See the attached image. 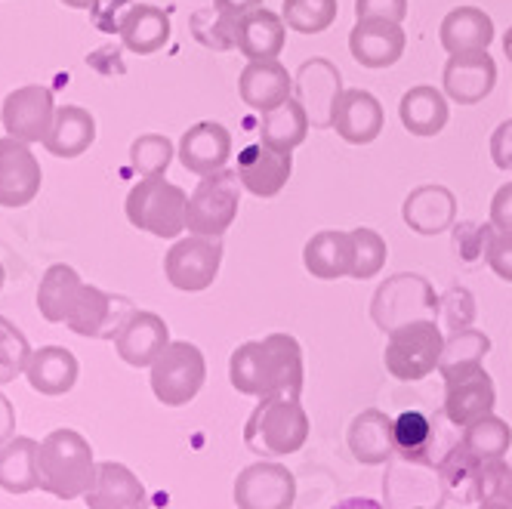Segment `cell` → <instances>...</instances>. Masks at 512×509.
<instances>
[{"label": "cell", "mask_w": 512, "mask_h": 509, "mask_svg": "<svg viewBox=\"0 0 512 509\" xmlns=\"http://www.w3.org/2000/svg\"><path fill=\"white\" fill-rule=\"evenodd\" d=\"M229 380L241 395H300L303 392V349L290 334L241 343L229 358Z\"/></svg>", "instance_id": "6da1fadb"}, {"label": "cell", "mask_w": 512, "mask_h": 509, "mask_svg": "<svg viewBox=\"0 0 512 509\" xmlns=\"http://www.w3.org/2000/svg\"><path fill=\"white\" fill-rule=\"evenodd\" d=\"M309 439V417L300 395H266L253 408L244 426V442L260 457L297 454Z\"/></svg>", "instance_id": "7a4b0ae2"}, {"label": "cell", "mask_w": 512, "mask_h": 509, "mask_svg": "<svg viewBox=\"0 0 512 509\" xmlns=\"http://www.w3.org/2000/svg\"><path fill=\"white\" fill-rule=\"evenodd\" d=\"M38 476H41V488H47L62 500H75L87 494L96 479L93 448L75 429L50 432L38 451Z\"/></svg>", "instance_id": "3957f363"}, {"label": "cell", "mask_w": 512, "mask_h": 509, "mask_svg": "<svg viewBox=\"0 0 512 509\" xmlns=\"http://www.w3.org/2000/svg\"><path fill=\"white\" fill-rule=\"evenodd\" d=\"M186 207L189 195L164 176H142L124 204L130 226L155 238H179L186 229Z\"/></svg>", "instance_id": "277c9868"}, {"label": "cell", "mask_w": 512, "mask_h": 509, "mask_svg": "<svg viewBox=\"0 0 512 509\" xmlns=\"http://www.w3.org/2000/svg\"><path fill=\"white\" fill-rule=\"evenodd\" d=\"M445 340L448 337L442 334V327H438L435 318H420V321L395 327V331H389L386 352H383L386 371L401 383H417L429 377L432 371H438Z\"/></svg>", "instance_id": "5b68a950"}, {"label": "cell", "mask_w": 512, "mask_h": 509, "mask_svg": "<svg viewBox=\"0 0 512 509\" xmlns=\"http://www.w3.org/2000/svg\"><path fill=\"white\" fill-rule=\"evenodd\" d=\"M241 207V179L238 170H219L213 176H201V183L189 195L186 229L192 235L223 238Z\"/></svg>", "instance_id": "8992f818"}, {"label": "cell", "mask_w": 512, "mask_h": 509, "mask_svg": "<svg viewBox=\"0 0 512 509\" xmlns=\"http://www.w3.org/2000/svg\"><path fill=\"white\" fill-rule=\"evenodd\" d=\"M512 469L503 460H479L463 445H457L442 463H438V479L448 497L460 503H485L500 500Z\"/></svg>", "instance_id": "52a82bcc"}, {"label": "cell", "mask_w": 512, "mask_h": 509, "mask_svg": "<svg viewBox=\"0 0 512 509\" xmlns=\"http://www.w3.org/2000/svg\"><path fill=\"white\" fill-rule=\"evenodd\" d=\"M207 380V361L195 343L176 340L155 358L152 365V392L161 405L182 408L201 392Z\"/></svg>", "instance_id": "ba28073f"}, {"label": "cell", "mask_w": 512, "mask_h": 509, "mask_svg": "<svg viewBox=\"0 0 512 509\" xmlns=\"http://www.w3.org/2000/svg\"><path fill=\"white\" fill-rule=\"evenodd\" d=\"M438 297L432 284L423 275H411V272H401L386 278L371 303V315L377 321L380 331H395L401 324H411L420 318H435L438 315Z\"/></svg>", "instance_id": "9c48e42d"}, {"label": "cell", "mask_w": 512, "mask_h": 509, "mask_svg": "<svg viewBox=\"0 0 512 509\" xmlns=\"http://www.w3.org/2000/svg\"><path fill=\"white\" fill-rule=\"evenodd\" d=\"M219 266H223V244H219V238L192 232L189 238H176L164 257V275L182 294H201V290H207L216 281Z\"/></svg>", "instance_id": "30bf717a"}, {"label": "cell", "mask_w": 512, "mask_h": 509, "mask_svg": "<svg viewBox=\"0 0 512 509\" xmlns=\"http://www.w3.org/2000/svg\"><path fill=\"white\" fill-rule=\"evenodd\" d=\"M297 500V479L275 460L253 463L238 472L235 503L238 509H290Z\"/></svg>", "instance_id": "8fae6325"}, {"label": "cell", "mask_w": 512, "mask_h": 509, "mask_svg": "<svg viewBox=\"0 0 512 509\" xmlns=\"http://www.w3.org/2000/svg\"><path fill=\"white\" fill-rule=\"evenodd\" d=\"M497 87V62L488 50L454 53L442 71V90L457 105H479Z\"/></svg>", "instance_id": "7c38bea8"}, {"label": "cell", "mask_w": 512, "mask_h": 509, "mask_svg": "<svg viewBox=\"0 0 512 509\" xmlns=\"http://www.w3.org/2000/svg\"><path fill=\"white\" fill-rule=\"evenodd\" d=\"M44 173L28 142L16 136L0 139V207H25L38 198Z\"/></svg>", "instance_id": "4fadbf2b"}, {"label": "cell", "mask_w": 512, "mask_h": 509, "mask_svg": "<svg viewBox=\"0 0 512 509\" xmlns=\"http://www.w3.org/2000/svg\"><path fill=\"white\" fill-rule=\"evenodd\" d=\"M53 115H56L53 93L41 84H28V87L13 90L4 99V112H0L4 127H7V136H16L28 145L47 139Z\"/></svg>", "instance_id": "5bb4252c"}, {"label": "cell", "mask_w": 512, "mask_h": 509, "mask_svg": "<svg viewBox=\"0 0 512 509\" xmlns=\"http://www.w3.org/2000/svg\"><path fill=\"white\" fill-rule=\"evenodd\" d=\"M294 173V152L272 149L266 142L247 145L238 155V179L241 189L253 198H278Z\"/></svg>", "instance_id": "9a60e30c"}, {"label": "cell", "mask_w": 512, "mask_h": 509, "mask_svg": "<svg viewBox=\"0 0 512 509\" xmlns=\"http://www.w3.org/2000/svg\"><path fill=\"white\" fill-rule=\"evenodd\" d=\"M294 96L303 102L312 127H331L337 99L343 96L340 68L331 59H309L297 68Z\"/></svg>", "instance_id": "2e32d148"}, {"label": "cell", "mask_w": 512, "mask_h": 509, "mask_svg": "<svg viewBox=\"0 0 512 509\" xmlns=\"http://www.w3.org/2000/svg\"><path fill=\"white\" fill-rule=\"evenodd\" d=\"M133 303L115 294H105V290L84 284L81 297L68 315V327L81 337H118V331L124 327V321L133 315Z\"/></svg>", "instance_id": "e0dca14e"}, {"label": "cell", "mask_w": 512, "mask_h": 509, "mask_svg": "<svg viewBox=\"0 0 512 509\" xmlns=\"http://www.w3.org/2000/svg\"><path fill=\"white\" fill-rule=\"evenodd\" d=\"M179 164L195 176H213L229 167L232 158V133L219 121H198L182 133L176 145Z\"/></svg>", "instance_id": "ac0fdd59"}, {"label": "cell", "mask_w": 512, "mask_h": 509, "mask_svg": "<svg viewBox=\"0 0 512 509\" xmlns=\"http://www.w3.org/2000/svg\"><path fill=\"white\" fill-rule=\"evenodd\" d=\"M494 405H497V389L482 365L445 380V414L454 426L466 429L469 423L494 414Z\"/></svg>", "instance_id": "d6986e66"}, {"label": "cell", "mask_w": 512, "mask_h": 509, "mask_svg": "<svg viewBox=\"0 0 512 509\" xmlns=\"http://www.w3.org/2000/svg\"><path fill=\"white\" fill-rule=\"evenodd\" d=\"M408 47V34L398 22H383V19H358L355 28L349 31V53L361 68H389Z\"/></svg>", "instance_id": "ffe728a7"}, {"label": "cell", "mask_w": 512, "mask_h": 509, "mask_svg": "<svg viewBox=\"0 0 512 509\" xmlns=\"http://www.w3.org/2000/svg\"><path fill=\"white\" fill-rule=\"evenodd\" d=\"M383 124H386V112L371 90H361V87L343 90L334 108V118H331V127L337 130L343 142L371 145L383 133Z\"/></svg>", "instance_id": "44dd1931"}, {"label": "cell", "mask_w": 512, "mask_h": 509, "mask_svg": "<svg viewBox=\"0 0 512 509\" xmlns=\"http://www.w3.org/2000/svg\"><path fill=\"white\" fill-rule=\"evenodd\" d=\"M238 96L253 112H272L294 96V75L278 59H253L238 75Z\"/></svg>", "instance_id": "7402d4cb"}, {"label": "cell", "mask_w": 512, "mask_h": 509, "mask_svg": "<svg viewBox=\"0 0 512 509\" xmlns=\"http://www.w3.org/2000/svg\"><path fill=\"white\" fill-rule=\"evenodd\" d=\"M401 220L405 226L423 238H432V235H442L448 229H454L457 223V198L451 189L445 186H417L405 204H401Z\"/></svg>", "instance_id": "603a6c76"}, {"label": "cell", "mask_w": 512, "mask_h": 509, "mask_svg": "<svg viewBox=\"0 0 512 509\" xmlns=\"http://www.w3.org/2000/svg\"><path fill=\"white\" fill-rule=\"evenodd\" d=\"M170 343V327L155 312H133L115 337L118 355L130 368H152Z\"/></svg>", "instance_id": "cb8c5ba5"}, {"label": "cell", "mask_w": 512, "mask_h": 509, "mask_svg": "<svg viewBox=\"0 0 512 509\" xmlns=\"http://www.w3.org/2000/svg\"><path fill=\"white\" fill-rule=\"evenodd\" d=\"M232 38H235V50L241 56H247V62L278 59L287 44V25L278 13H272L266 7H256L235 22Z\"/></svg>", "instance_id": "d4e9b609"}, {"label": "cell", "mask_w": 512, "mask_h": 509, "mask_svg": "<svg viewBox=\"0 0 512 509\" xmlns=\"http://www.w3.org/2000/svg\"><path fill=\"white\" fill-rule=\"evenodd\" d=\"M448 102L451 99L445 96V90H435L429 84L411 87L405 96H401V102H398L401 127H405L411 136H420V139L438 136L448 127V118H451Z\"/></svg>", "instance_id": "484cf974"}, {"label": "cell", "mask_w": 512, "mask_h": 509, "mask_svg": "<svg viewBox=\"0 0 512 509\" xmlns=\"http://www.w3.org/2000/svg\"><path fill=\"white\" fill-rule=\"evenodd\" d=\"M90 509H149V497L139 479L121 463H99L87 491Z\"/></svg>", "instance_id": "4316f807"}, {"label": "cell", "mask_w": 512, "mask_h": 509, "mask_svg": "<svg viewBox=\"0 0 512 509\" xmlns=\"http://www.w3.org/2000/svg\"><path fill=\"white\" fill-rule=\"evenodd\" d=\"M438 41L448 56L454 53H472V50H488L494 41V19L482 7H454L438 28Z\"/></svg>", "instance_id": "83f0119b"}, {"label": "cell", "mask_w": 512, "mask_h": 509, "mask_svg": "<svg viewBox=\"0 0 512 509\" xmlns=\"http://www.w3.org/2000/svg\"><path fill=\"white\" fill-rule=\"evenodd\" d=\"M346 439H349V451L358 463L380 466L395 451V420H389L377 408H368L349 423Z\"/></svg>", "instance_id": "f1b7e54d"}, {"label": "cell", "mask_w": 512, "mask_h": 509, "mask_svg": "<svg viewBox=\"0 0 512 509\" xmlns=\"http://www.w3.org/2000/svg\"><path fill=\"white\" fill-rule=\"evenodd\" d=\"M96 139V121L81 105L56 108L50 133L44 139V149L56 158H81Z\"/></svg>", "instance_id": "f546056e"}, {"label": "cell", "mask_w": 512, "mask_h": 509, "mask_svg": "<svg viewBox=\"0 0 512 509\" xmlns=\"http://www.w3.org/2000/svg\"><path fill=\"white\" fill-rule=\"evenodd\" d=\"M121 41L136 56H152L170 41V16L155 4H133L121 22Z\"/></svg>", "instance_id": "4dcf8cb0"}, {"label": "cell", "mask_w": 512, "mask_h": 509, "mask_svg": "<svg viewBox=\"0 0 512 509\" xmlns=\"http://www.w3.org/2000/svg\"><path fill=\"white\" fill-rule=\"evenodd\" d=\"M303 266L312 278L321 281L349 278V232L340 229L315 232L303 247Z\"/></svg>", "instance_id": "1f68e13d"}, {"label": "cell", "mask_w": 512, "mask_h": 509, "mask_svg": "<svg viewBox=\"0 0 512 509\" xmlns=\"http://www.w3.org/2000/svg\"><path fill=\"white\" fill-rule=\"evenodd\" d=\"M28 383L44 395H62L78 380V358L62 346H44L28 358Z\"/></svg>", "instance_id": "d6a6232c"}, {"label": "cell", "mask_w": 512, "mask_h": 509, "mask_svg": "<svg viewBox=\"0 0 512 509\" xmlns=\"http://www.w3.org/2000/svg\"><path fill=\"white\" fill-rule=\"evenodd\" d=\"M309 115L306 108L297 96H290L287 102H281L278 108L263 115L260 121V142L272 145V149H281V152H294L306 142L309 136Z\"/></svg>", "instance_id": "836d02e7"}, {"label": "cell", "mask_w": 512, "mask_h": 509, "mask_svg": "<svg viewBox=\"0 0 512 509\" xmlns=\"http://www.w3.org/2000/svg\"><path fill=\"white\" fill-rule=\"evenodd\" d=\"M84 290V281L81 275L65 266V263H56L47 269V275L41 278V287H38V309L47 321L53 324H65L71 309H75L78 297Z\"/></svg>", "instance_id": "e575fe53"}, {"label": "cell", "mask_w": 512, "mask_h": 509, "mask_svg": "<svg viewBox=\"0 0 512 509\" xmlns=\"http://www.w3.org/2000/svg\"><path fill=\"white\" fill-rule=\"evenodd\" d=\"M38 451L41 445L31 439H16L7 448H0V488H7L13 494L38 488L41 485Z\"/></svg>", "instance_id": "d590c367"}, {"label": "cell", "mask_w": 512, "mask_h": 509, "mask_svg": "<svg viewBox=\"0 0 512 509\" xmlns=\"http://www.w3.org/2000/svg\"><path fill=\"white\" fill-rule=\"evenodd\" d=\"M488 352H491V337L475 331V327H463V331H454L445 340V352H442V361H438V374L448 380L454 374L479 368Z\"/></svg>", "instance_id": "8d00e7d4"}, {"label": "cell", "mask_w": 512, "mask_h": 509, "mask_svg": "<svg viewBox=\"0 0 512 509\" xmlns=\"http://www.w3.org/2000/svg\"><path fill=\"white\" fill-rule=\"evenodd\" d=\"M386 260H389V247L377 229L368 226L349 229V278L368 281L383 272Z\"/></svg>", "instance_id": "74e56055"}, {"label": "cell", "mask_w": 512, "mask_h": 509, "mask_svg": "<svg viewBox=\"0 0 512 509\" xmlns=\"http://www.w3.org/2000/svg\"><path fill=\"white\" fill-rule=\"evenodd\" d=\"M460 445L479 460H503L512 445V426L494 414L466 426Z\"/></svg>", "instance_id": "f35d334b"}, {"label": "cell", "mask_w": 512, "mask_h": 509, "mask_svg": "<svg viewBox=\"0 0 512 509\" xmlns=\"http://www.w3.org/2000/svg\"><path fill=\"white\" fill-rule=\"evenodd\" d=\"M337 0H284L281 19L297 34H321L337 22Z\"/></svg>", "instance_id": "ab89813d"}, {"label": "cell", "mask_w": 512, "mask_h": 509, "mask_svg": "<svg viewBox=\"0 0 512 509\" xmlns=\"http://www.w3.org/2000/svg\"><path fill=\"white\" fill-rule=\"evenodd\" d=\"M173 142L161 133H142L130 145V167L139 176H164L173 161Z\"/></svg>", "instance_id": "60d3db41"}, {"label": "cell", "mask_w": 512, "mask_h": 509, "mask_svg": "<svg viewBox=\"0 0 512 509\" xmlns=\"http://www.w3.org/2000/svg\"><path fill=\"white\" fill-rule=\"evenodd\" d=\"M432 442V426L426 414L405 411L395 417V451L405 460H423Z\"/></svg>", "instance_id": "b9f144b4"}, {"label": "cell", "mask_w": 512, "mask_h": 509, "mask_svg": "<svg viewBox=\"0 0 512 509\" xmlns=\"http://www.w3.org/2000/svg\"><path fill=\"white\" fill-rule=\"evenodd\" d=\"M28 358H31V352H28L25 337L7 318H0V383H7L16 374H22L28 368Z\"/></svg>", "instance_id": "7bdbcfd3"}, {"label": "cell", "mask_w": 512, "mask_h": 509, "mask_svg": "<svg viewBox=\"0 0 512 509\" xmlns=\"http://www.w3.org/2000/svg\"><path fill=\"white\" fill-rule=\"evenodd\" d=\"M485 260L500 281L512 284V235L494 232V226H491V235L485 244Z\"/></svg>", "instance_id": "ee69618b"}, {"label": "cell", "mask_w": 512, "mask_h": 509, "mask_svg": "<svg viewBox=\"0 0 512 509\" xmlns=\"http://www.w3.org/2000/svg\"><path fill=\"white\" fill-rule=\"evenodd\" d=\"M355 19H383V22H405L408 0H355Z\"/></svg>", "instance_id": "f6af8a7d"}, {"label": "cell", "mask_w": 512, "mask_h": 509, "mask_svg": "<svg viewBox=\"0 0 512 509\" xmlns=\"http://www.w3.org/2000/svg\"><path fill=\"white\" fill-rule=\"evenodd\" d=\"M130 7H133V0H96V7L90 13H93V22L99 31L118 34Z\"/></svg>", "instance_id": "bcb514c9"}, {"label": "cell", "mask_w": 512, "mask_h": 509, "mask_svg": "<svg viewBox=\"0 0 512 509\" xmlns=\"http://www.w3.org/2000/svg\"><path fill=\"white\" fill-rule=\"evenodd\" d=\"M494 232H503V235H512V179L503 183L494 198H491V220Z\"/></svg>", "instance_id": "7dc6e473"}, {"label": "cell", "mask_w": 512, "mask_h": 509, "mask_svg": "<svg viewBox=\"0 0 512 509\" xmlns=\"http://www.w3.org/2000/svg\"><path fill=\"white\" fill-rule=\"evenodd\" d=\"M491 161L500 170L512 173V118L497 124V130L491 133Z\"/></svg>", "instance_id": "c3c4849f"}, {"label": "cell", "mask_w": 512, "mask_h": 509, "mask_svg": "<svg viewBox=\"0 0 512 509\" xmlns=\"http://www.w3.org/2000/svg\"><path fill=\"white\" fill-rule=\"evenodd\" d=\"M256 7H263V0H213V10H216L219 16L232 19V22H238L241 16H247V13L256 10Z\"/></svg>", "instance_id": "681fc988"}, {"label": "cell", "mask_w": 512, "mask_h": 509, "mask_svg": "<svg viewBox=\"0 0 512 509\" xmlns=\"http://www.w3.org/2000/svg\"><path fill=\"white\" fill-rule=\"evenodd\" d=\"M334 509H386V506L377 503V500H371V497H349V500L337 503Z\"/></svg>", "instance_id": "f907efd6"}, {"label": "cell", "mask_w": 512, "mask_h": 509, "mask_svg": "<svg viewBox=\"0 0 512 509\" xmlns=\"http://www.w3.org/2000/svg\"><path fill=\"white\" fill-rule=\"evenodd\" d=\"M10 405H7V398H0V439H4V435L10 432Z\"/></svg>", "instance_id": "816d5d0a"}, {"label": "cell", "mask_w": 512, "mask_h": 509, "mask_svg": "<svg viewBox=\"0 0 512 509\" xmlns=\"http://www.w3.org/2000/svg\"><path fill=\"white\" fill-rule=\"evenodd\" d=\"M65 7H71V10H93L96 7V0H62Z\"/></svg>", "instance_id": "f5cc1de1"}, {"label": "cell", "mask_w": 512, "mask_h": 509, "mask_svg": "<svg viewBox=\"0 0 512 509\" xmlns=\"http://www.w3.org/2000/svg\"><path fill=\"white\" fill-rule=\"evenodd\" d=\"M503 56L512 62V25H509V31L503 34Z\"/></svg>", "instance_id": "db71d44e"}, {"label": "cell", "mask_w": 512, "mask_h": 509, "mask_svg": "<svg viewBox=\"0 0 512 509\" xmlns=\"http://www.w3.org/2000/svg\"><path fill=\"white\" fill-rule=\"evenodd\" d=\"M479 509H512V506H509L506 500H485Z\"/></svg>", "instance_id": "11a10c76"}, {"label": "cell", "mask_w": 512, "mask_h": 509, "mask_svg": "<svg viewBox=\"0 0 512 509\" xmlns=\"http://www.w3.org/2000/svg\"><path fill=\"white\" fill-rule=\"evenodd\" d=\"M500 500H506V503L512 506V476H509V482H506V488H503V494H500Z\"/></svg>", "instance_id": "9f6ffc18"}, {"label": "cell", "mask_w": 512, "mask_h": 509, "mask_svg": "<svg viewBox=\"0 0 512 509\" xmlns=\"http://www.w3.org/2000/svg\"><path fill=\"white\" fill-rule=\"evenodd\" d=\"M0 287H4V263H0Z\"/></svg>", "instance_id": "6f0895ef"}]
</instances>
